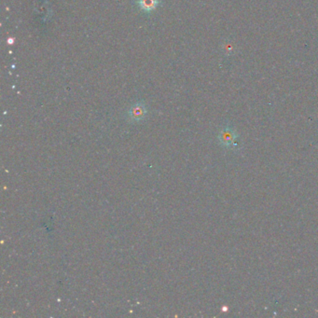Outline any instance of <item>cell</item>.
Here are the masks:
<instances>
[{
	"label": "cell",
	"instance_id": "6da1fadb",
	"mask_svg": "<svg viewBox=\"0 0 318 318\" xmlns=\"http://www.w3.org/2000/svg\"><path fill=\"white\" fill-rule=\"evenodd\" d=\"M238 138V134L231 126H225L218 135V140L220 145L226 149H231V150H235L239 148V145L237 143Z\"/></svg>",
	"mask_w": 318,
	"mask_h": 318
},
{
	"label": "cell",
	"instance_id": "3957f363",
	"mask_svg": "<svg viewBox=\"0 0 318 318\" xmlns=\"http://www.w3.org/2000/svg\"><path fill=\"white\" fill-rule=\"evenodd\" d=\"M159 0H138L137 5L145 12H151L159 6Z\"/></svg>",
	"mask_w": 318,
	"mask_h": 318
},
{
	"label": "cell",
	"instance_id": "7a4b0ae2",
	"mask_svg": "<svg viewBox=\"0 0 318 318\" xmlns=\"http://www.w3.org/2000/svg\"><path fill=\"white\" fill-rule=\"evenodd\" d=\"M147 107L146 105L143 102H138L133 105L131 108L129 109L127 113L128 119L133 121V122H137L141 121L145 119L147 115Z\"/></svg>",
	"mask_w": 318,
	"mask_h": 318
}]
</instances>
